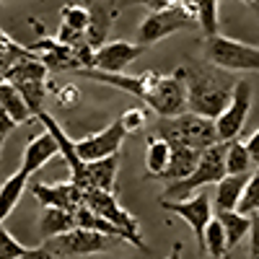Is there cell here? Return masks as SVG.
<instances>
[{
  "label": "cell",
  "instance_id": "6da1fadb",
  "mask_svg": "<svg viewBox=\"0 0 259 259\" xmlns=\"http://www.w3.org/2000/svg\"><path fill=\"white\" fill-rule=\"evenodd\" d=\"M182 70H184L187 94H189V112L218 119L231 104L236 83H239L233 78V73L207 60L205 62L189 60L187 65H182Z\"/></svg>",
  "mask_w": 259,
  "mask_h": 259
},
{
  "label": "cell",
  "instance_id": "7a4b0ae2",
  "mask_svg": "<svg viewBox=\"0 0 259 259\" xmlns=\"http://www.w3.org/2000/svg\"><path fill=\"white\" fill-rule=\"evenodd\" d=\"M226 153H228V143H223V140L210 145L207 150H202L197 168H194L187 179L168 182L163 194H161V200H184V197H192L194 192H200L202 187L218 184L223 177H228Z\"/></svg>",
  "mask_w": 259,
  "mask_h": 259
},
{
  "label": "cell",
  "instance_id": "3957f363",
  "mask_svg": "<svg viewBox=\"0 0 259 259\" xmlns=\"http://www.w3.org/2000/svg\"><path fill=\"white\" fill-rule=\"evenodd\" d=\"M145 75H148V94L143 101L161 119L189 112V94H187V80H184L182 68L168 75L163 73H145Z\"/></svg>",
  "mask_w": 259,
  "mask_h": 259
},
{
  "label": "cell",
  "instance_id": "277c9868",
  "mask_svg": "<svg viewBox=\"0 0 259 259\" xmlns=\"http://www.w3.org/2000/svg\"><path fill=\"white\" fill-rule=\"evenodd\" d=\"M158 135L166 138L168 143H182L197 150H207L210 145L221 143L215 119L194 112H184L179 117H163L158 122Z\"/></svg>",
  "mask_w": 259,
  "mask_h": 259
},
{
  "label": "cell",
  "instance_id": "5b68a950",
  "mask_svg": "<svg viewBox=\"0 0 259 259\" xmlns=\"http://www.w3.org/2000/svg\"><path fill=\"white\" fill-rule=\"evenodd\" d=\"M205 60L231 73H259V47L223 34L205 36Z\"/></svg>",
  "mask_w": 259,
  "mask_h": 259
},
{
  "label": "cell",
  "instance_id": "8992f818",
  "mask_svg": "<svg viewBox=\"0 0 259 259\" xmlns=\"http://www.w3.org/2000/svg\"><path fill=\"white\" fill-rule=\"evenodd\" d=\"M122 239L109 233H101L94 228H83L75 226L68 233H60L55 239L45 241V246L50 249L52 256H89V254H104V251H112Z\"/></svg>",
  "mask_w": 259,
  "mask_h": 259
},
{
  "label": "cell",
  "instance_id": "52a82bcc",
  "mask_svg": "<svg viewBox=\"0 0 259 259\" xmlns=\"http://www.w3.org/2000/svg\"><path fill=\"white\" fill-rule=\"evenodd\" d=\"M85 205L94 212H99L101 218H106L109 223H114L122 231V239L127 244H135L138 249H145L143 239H140V223L135 215H130L119 202H117V192H104V189H89L85 192Z\"/></svg>",
  "mask_w": 259,
  "mask_h": 259
},
{
  "label": "cell",
  "instance_id": "ba28073f",
  "mask_svg": "<svg viewBox=\"0 0 259 259\" xmlns=\"http://www.w3.org/2000/svg\"><path fill=\"white\" fill-rule=\"evenodd\" d=\"M194 18L187 8L182 6H168L163 11H150L145 18H143V24L138 29V45L148 47V45H156V41L171 36L174 31H182L187 26L194 24Z\"/></svg>",
  "mask_w": 259,
  "mask_h": 259
},
{
  "label": "cell",
  "instance_id": "9c48e42d",
  "mask_svg": "<svg viewBox=\"0 0 259 259\" xmlns=\"http://www.w3.org/2000/svg\"><path fill=\"white\" fill-rule=\"evenodd\" d=\"M161 207L166 212H177L189 223V228L194 231V239H197L200 249H202V241H205V228L210 226V221L215 218L212 215V205H210V197L200 189L194 192L192 197H184V200H161Z\"/></svg>",
  "mask_w": 259,
  "mask_h": 259
},
{
  "label": "cell",
  "instance_id": "30bf717a",
  "mask_svg": "<svg viewBox=\"0 0 259 259\" xmlns=\"http://www.w3.org/2000/svg\"><path fill=\"white\" fill-rule=\"evenodd\" d=\"M249 109H251V83L244 80V78H239L231 104L226 106V112L215 119L218 138L223 143H231V140H236V138L241 135V130L246 124V117H249Z\"/></svg>",
  "mask_w": 259,
  "mask_h": 259
},
{
  "label": "cell",
  "instance_id": "8fae6325",
  "mask_svg": "<svg viewBox=\"0 0 259 259\" xmlns=\"http://www.w3.org/2000/svg\"><path fill=\"white\" fill-rule=\"evenodd\" d=\"M127 138V130L122 127V122H112L106 124L104 130L94 135H85L83 140H75V148H78V156L89 163V161H101V158H109V156H117L119 148Z\"/></svg>",
  "mask_w": 259,
  "mask_h": 259
},
{
  "label": "cell",
  "instance_id": "7c38bea8",
  "mask_svg": "<svg viewBox=\"0 0 259 259\" xmlns=\"http://www.w3.org/2000/svg\"><path fill=\"white\" fill-rule=\"evenodd\" d=\"M31 194L41 207H62L78 212L85 205V192L70 179V182H60V184H31Z\"/></svg>",
  "mask_w": 259,
  "mask_h": 259
},
{
  "label": "cell",
  "instance_id": "4fadbf2b",
  "mask_svg": "<svg viewBox=\"0 0 259 259\" xmlns=\"http://www.w3.org/2000/svg\"><path fill=\"white\" fill-rule=\"evenodd\" d=\"M143 50H145L143 45H133V41H124V39L106 41L96 50L94 68L104 73H124V68L130 62H135L143 55Z\"/></svg>",
  "mask_w": 259,
  "mask_h": 259
},
{
  "label": "cell",
  "instance_id": "5bb4252c",
  "mask_svg": "<svg viewBox=\"0 0 259 259\" xmlns=\"http://www.w3.org/2000/svg\"><path fill=\"white\" fill-rule=\"evenodd\" d=\"M31 50L41 57V62H45L52 73L55 70H73V73L80 70L78 57H75V47L62 45V41H57V39H41Z\"/></svg>",
  "mask_w": 259,
  "mask_h": 259
},
{
  "label": "cell",
  "instance_id": "9a60e30c",
  "mask_svg": "<svg viewBox=\"0 0 259 259\" xmlns=\"http://www.w3.org/2000/svg\"><path fill=\"white\" fill-rule=\"evenodd\" d=\"M55 156H60V143L55 140V135L50 133V130H45V133L34 135V138L26 143L21 166H24L29 174H34V171H39L41 166H45L47 161H52Z\"/></svg>",
  "mask_w": 259,
  "mask_h": 259
},
{
  "label": "cell",
  "instance_id": "2e32d148",
  "mask_svg": "<svg viewBox=\"0 0 259 259\" xmlns=\"http://www.w3.org/2000/svg\"><path fill=\"white\" fill-rule=\"evenodd\" d=\"M78 75L83 78H91L96 83H104V85H114L119 91H127L138 99H145L148 94V75H124V73H104V70H96V68H89V70H78Z\"/></svg>",
  "mask_w": 259,
  "mask_h": 259
},
{
  "label": "cell",
  "instance_id": "e0dca14e",
  "mask_svg": "<svg viewBox=\"0 0 259 259\" xmlns=\"http://www.w3.org/2000/svg\"><path fill=\"white\" fill-rule=\"evenodd\" d=\"M117 171H119V153L101 158V161H89L85 163V182L83 189H104V192H114L117 187Z\"/></svg>",
  "mask_w": 259,
  "mask_h": 259
},
{
  "label": "cell",
  "instance_id": "ac0fdd59",
  "mask_svg": "<svg viewBox=\"0 0 259 259\" xmlns=\"http://www.w3.org/2000/svg\"><path fill=\"white\" fill-rule=\"evenodd\" d=\"M251 174H228L215 184V212H226V210H239V202L244 197V189L249 184Z\"/></svg>",
  "mask_w": 259,
  "mask_h": 259
},
{
  "label": "cell",
  "instance_id": "d6986e66",
  "mask_svg": "<svg viewBox=\"0 0 259 259\" xmlns=\"http://www.w3.org/2000/svg\"><path fill=\"white\" fill-rule=\"evenodd\" d=\"M200 156H202V150H197V148H189V145H182V143H171V163H168L166 174L161 179H166V182L187 179L192 171L197 168Z\"/></svg>",
  "mask_w": 259,
  "mask_h": 259
},
{
  "label": "cell",
  "instance_id": "ffe728a7",
  "mask_svg": "<svg viewBox=\"0 0 259 259\" xmlns=\"http://www.w3.org/2000/svg\"><path fill=\"white\" fill-rule=\"evenodd\" d=\"M119 8H112V6H106V3H94L91 6V24L89 29H85V41L99 50L101 45H106V36H109V29L114 24V16H117Z\"/></svg>",
  "mask_w": 259,
  "mask_h": 259
},
{
  "label": "cell",
  "instance_id": "44dd1931",
  "mask_svg": "<svg viewBox=\"0 0 259 259\" xmlns=\"http://www.w3.org/2000/svg\"><path fill=\"white\" fill-rule=\"evenodd\" d=\"M78 226L75 221V212L70 210H62V207H41V215H39V233L41 239L50 241L60 233H68Z\"/></svg>",
  "mask_w": 259,
  "mask_h": 259
},
{
  "label": "cell",
  "instance_id": "7402d4cb",
  "mask_svg": "<svg viewBox=\"0 0 259 259\" xmlns=\"http://www.w3.org/2000/svg\"><path fill=\"white\" fill-rule=\"evenodd\" d=\"M29 177L31 174L21 166L18 171H13V174L3 182V187H0V218H3V221L16 210L21 194H24L26 187H29Z\"/></svg>",
  "mask_w": 259,
  "mask_h": 259
},
{
  "label": "cell",
  "instance_id": "603a6c76",
  "mask_svg": "<svg viewBox=\"0 0 259 259\" xmlns=\"http://www.w3.org/2000/svg\"><path fill=\"white\" fill-rule=\"evenodd\" d=\"M168 163H171V143L161 135H150L145 145V174L161 179Z\"/></svg>",
  "mask_w": 259,
  "mask_h": 259
},
{
  "label": "cell",
  "instance_id": "cb8c5ba5",
  "mask_svg": "<svg viewBox=\"0 0 259 259\" xmlns=\"http://www.w3.org/2000/svg\"><path fill=\"white\" fill-rule=\"evenodd\" d=\"M0 109L8 112L18 124L34 117V109L29 106V101L24 99V94H21L11 80H3V83H0Z\"/></svg>",
  "mask_w": 259,
  "mask_h": 259
},
{
  "label": "cell",
  "instance_id": "d4e9b609",
  "mask_svg": "<svg viewBox=\"0 0 259 259\" xmlns=\"http://www.w3.org/2000/svg\"><path fill=\"white\" fill-rule=\"evenodd\" d=\"M215 215H218V221H221L223 228H226L228 249L239 246L246 236H249V231H251V215H244V212H239V210H226V212H215Z\"/></svg>",
  "mask_w": 259,
  "mask_h": 259
},
{
  "label": "cell",
  "instance_id": "484cf974",
  "mask_svg": "<svg viewBox=\"0 0 259 259\" xmlns=\"http://www.w3.org/2000/svg\"><path fill=\"white\" fill-rule=\"evenodd\" d=\"M202 251L210 254V259H226L228 256V239H226V228L218 221V215L210 221V226L205 228V241H202Z\"/></svg>",
  "mask_w": 259,
  "mask_h": 259
},
{
  "label": "cell",
  "instance_id": "4316f807",
  "mask_svg": "<svg viewBox=\"0 0 259 259\" xmlns=\"http://www.w3.org/2000/svg\"><path fill=\"white\" fill-rule=\"evenodd\" d=\"M226 163H228V174H251L254 168V156L249 153L246 143H241L239 138L228 143V153H226Z\"/></svg>",
  "mask_w": 259,
  "mask_h": 259
},
{
  "label": "cell",
  "instance_id": "83f0119b",
  "mask_svg": "<svg viewBox=\"0 0 259 259\" xmlns=\"http://www.w3.org/2000/svg\"><path fill=\"white\" fill-rule=\"evenodd\" d=\"M197 26L205 36H215L221 29V8L218 0H197Z\"/></svg>",
  "mask_w": 259,
  "mask_h": 259
},
{
  "label": "cell",
  "instance_id": "f1b7e54d",
  "mask_svg": "<svg viewBox=\"0 0 259 259\" xmlns=\"http://www.w3.org/2000/svg\"><path fill=\"white\" fill-rule=\"evenodd\" d=\"M60 16H62L65 26L85 34V29H89V24H91V6H62Z\"/></svg>",
  "mask_w": 259,
  "mask_h": 259
},
{
  "label": "cell",
  "instance_id": "f546056e",
  "mask_svg": "<svg viewBox=\"0 0 259 259\" xmlns=\"http://www.w3.org/2000/svg\"><path fill=\"white\" fill-rule=\"evenodd\" d=\"M0 39H3V45H0V55H3V70L11 68V65H16V62H21V60H26V57H34V55H36L31 47H21L18 41L8 39V34H3Z\"/></svg>",
  "mask_w": 259,
  "mask_h": 259
},
{
  "label": "cell",
  "instance_id": "4dcf8cb0",
  "mask_svg": "<svg viewBox=\"0 0 259 259\" xmlns=\"http://www.w3.org/2000/svg\"><path fill=\"white\" fill-rule=\"evenodd\" d=\"M239 212H244V215H256L259 212V168L251 171L249 184L244 189V197L239 202Z\"/></svg>",
  "mask_w": 259,
  "mask_h": 259
},
{
  "label": "cell",
  "instance_id": "1f68e13d",
  "mask_svg": "<svg viewBox=\"0 0 259 259\" xmlns=\"http://www.w3.org/2000/svg\"><path fill=\"white\" fill-rule=\"evenodd\" d=\"M26 251H29V246L21 244L6 226H0V259H18Z\"/></svg>",
  "mask_w": 259,
  "mask_h": 259
},
{
  "label": "cell",
  "instance_id": "d6a6232c",
  "mask_svg": "<svg viewBox=\"0 0 259 259\" xmlns=\"http://www.w3.org/2000/svg\"><path fill=\"white\" fill-rule=\"evenodd\" d=\"M145 109H140V106H133V109H124L122 112V117H119V122H122V127L127 130V135H135V133H140V130L145 127Z\"/></svg>",
  "mask_w": 259,
  "mask_h": 259
},
{
  "label": "cell",
  "instance_id": "836d02e7",
  "mask_svg": "<svg viewBox=\"0 0 259 259\" xmlns=\"http://www.w3.org/2000/svg\"><path fill=\"white\" fill-rule=\"evenodd\" d=\"M55 96H57V104L60 106L70 109V106H78V101H80V89H78V85H73V83H68V85H62V89H57Z\"/></svg>",
  "mask_w": 259,
  "mask_h": 259
},
{
  "label": "cell",
  "instance_id": "e575fe53",
  "mask_svg": "<svg viewBox=\"0 0 259 259\" xmlns=\"http://www.w3.org/2000/svg\"><path fill=\"white\" fill-rule=\"evenodd\" d=\"M249 259H259V212L251 215V231H249Z\"/></svg>",
  "mask_w": 259,
  "mask_h": 259
},
{
  "label": "cell",
  "instance_id": "d590c367",
  "mask_svg": "<svg viewBox=\"0 0 259 259\" xmlns=\"http://www.w3.org/2000/svg\"><path fill=\"white\" fill-rule=\"evenodd\" d=\"M16 124H18V122H16V119H13L8 112H3V109H0V138L6 140V138H8V133H11V130H13Z\"/></svg>",
  "mask_w": 259,
  "mask_h": 259
},
{
  "label": "cell",
  "instance_id": "8d00e7d4",
  "mask_svg": "<svg viewBox=\"0 0 259 259\" xmlns=\"http://www.w3.org/2000/svg\"><path fill=\"white\" fill-rule=\"evenodd\" d=\"M18 259H52V254H50V249L45 246V244H41V246H29V251L26 254H21Z\"/></svg>",
  "mask_w": 259,
  "mask_h": 259
},
{
  "label": "cell",
  "instance_id": "74e56055",
  "mask_svg": "<svg viewBox=\"0 0 259 259\" xmlns=\"http://www.w3.org/2000/svg\"><path fill=\"white\" fill-rule=\"evenodd\" d=\"M246 148H249V153L254 156V161L259 163V130H256V133H251V138L246 140Z\"/></svg>",
  "mask_w": 259,
  "mask_h": 259
},
{
  "label": "cell",
  "instance_id": "f35d334b",
  "mask_svg": "<svg viewBox=\"0 0 259 259\" xmlns=\"http://www.w3.org/2000/svg\"><path fill=\"white\" fill-rule=\"evenodd\" d=\"M177 0H148V8L150 11H163V8H168V6H174Z\"/></svg>",
  "mask_w": 259,
  "mask_h": 259
},
{
  "label": "cell",
  "instance_id": "ab89813d",
  "mask_svg": "<svg viewBox=\"0 0 259 259\" xmlns=\"http://www.w3.org/2000/svg\"><path fill=\"white\" fill-rule=\"evenodd\" d=\"M174 6H182V8H187V11H189L192 16L197 13V0H177ZM194 18H197V16H194Z\"/></svg>",
  "mask_w": 259,
  "mask_h": 259
},
{
  "label": "cell",
  "instance_id": "60d3db41",
  "mask_svg": "<svg viewBox=\"0 0 259 259\" xmlns=\"http://www.w3.org/2000/svg\"><path fill=\"white\" fill-rule=\"evenodd\" d=\"M130 6H148V0H119L117 8H130Z\"/></svg>",
  "mask_w": 259,
  "mask_h": 259
},
{
  "label": "cell",
  "instance_id": "b9f144b4",
  "mask_svg": "<svg viewBox=\"0 0 259 259\" xmlns=\"http://www.w3.org/2000/svg\"><path fill=\"white\" fill-rule=\"evenodd\" d=\"M166 259H182V244L177 241L174 246H171V251H168V256Z\"/></svg>",
  "mask_w": 259,
  "mask_h": 259
},
{
  "label": "cell",
  "instance_id": "7bdbcfd3",
  "mask_svg": "<svg viewBox=\"0 0 259 259\" xmlns=\"http://www.w3.org/2000/svg\"><path fill=\"white\" fill-rule=\"evenodd\" d=\"M249 8H251V11H254V13H256V16H259V0H254V3H251V6H249Z\"/></svg>",
  "mask_w": 259,
  "mask_h": 259
},
{
  "label": "cell",
  "instance_id": "ee69618b",
  "mask_svg": "<svg viewBox=\"0 0 259 259\" xmlns=\"http://www.w3.org/2000/svg\"><path fill=\"white\" fill-rule=\"evenodd\" d=\"M96 0H80V6H94Z\"/></svg>",
  "mask_w": 259,
  "mask_h": 259
},
{
  "label": "cell",
  "instance_id": "f6af8a7d",
  "mask_svg": "<svg viewBox=\"0 0 259 259\" xmlns=\"http://www.w3.org/2000/svg\"><path fill=\"white\" fill-rule=\"evenodd\" d=\"M241 3H246V6H251V3H254V0H241Z\"/></svg>",
  "mask_w": 259,
  "mask_h": 259
}]
</instances>
